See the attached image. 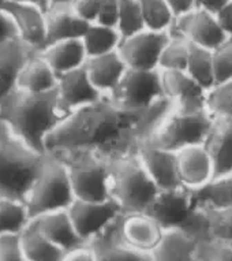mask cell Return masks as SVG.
Segmentation results:
<instances>
[{
	"mask_svg": "<svg viewBox=\"0 0 232 261\" xmlns=\"http://www.w3.org/2000/svg\"><path fill=\"white\" fill-rule=\"evenodd\" d=\"M139 111H130L109 97L78 108L51 133L47 153L91 152L112 163L138 153Z\"/></svg>",
	"mask_w": 232,
	"mask_h": 261,
	"instance_id": "6da1fadb",
	"label": "cell"
},
{
	"mask_svg": "<svg viewBox=\"0 0 232 261\" xmlns=\"http://www.w3.org/2000/svg\"><path fill=\"white\" fill-rule=\"evenodd\" d=\"M69 114L61 103L57 89L36 93L15 88L0 103V118L29 145L43 153H47V138Z\"/></svg>",
	"mask_w": 232,
	"mask_h": 261,
	"instance_id": "7a4b0ae2",
	"label": "cell"
},
{
	"mask_svg": "<svg viewBox=\"0 0 232 261\" xmlns=\"http://www.w3.org/2000/svg\"><path fill=\"white\" fill-rule=\"evenodd\" d=\"M47 154L29 145L0 118V198L26 202Z\"/></svg>",
	"mask_w": 232,
	"mask_h": 261,
	"instance_id": "3957f363",
	"label": "cell"
},
{
	"mask_svg": "<svg viewBox=\"0 0 232 261\" xmlns=\"http://www.w3.org/2000/svg\"><path fill=\"white\" fill-rule=\"evenodd\" d=\"M159 192L138 153L111 163V196L125 214L147 212Z\"/></svg>",
	"mask_w": 232,
	"mask_h": 261,
	"instance_id": "277c9868",
	"label": "cell"
},
{
	"mask_svg": "<svg viewBox=\"0 0 232 261\" xmlns=\"http://www.w3.org/2000/svg\"><path fill=\"white\" fill-rule=\"evenodd\" d=\"M74 200L75 194L66 163L48 153L26 198L31 219L48 212L69 210Z\"/></svg>",
	"mask_w": 232,
	"mask_h": 261,
	"instance_id": "5b68a950",
	"label": "cell"
},
{
	"mask_svg": "<svg viewBox=\"0 0 232 261\" xmlns=\"http://www.w3.org/2000/svg\"><path fill=\"white\" fill-rule=\"evenodd\" d=\"M52 154V153H49ZM66 163L75 198L105 201L111 196V163L91 152L55 153Z\"/></svg>",
	"mask_w": 232,
	"mask_h": 261,
	"instance_id": "8992f818",
	"label": "cell"
},
{
	"mask_svg": "<svg viewBox=\"0 0 232 261\" xmlns=\"http://www.w3.org/2000/svg\"><path fill=\"white\" fill-rule=\"evenodd\" d=\"M215 116L208 111H181L173 110L152 141L172 152H179L187 146L205 144L211 133Z\"/></svg>",
	"mask_w": 232,
	"mask_h": 261,
	"instance_id": "52a82bcc",
	"label": "cell"
},
{
	"mask_svg": "<svg viewBox=\"0 0 232 261\" xmlns=\"http://www.w3.org/2000/svg\"><path fill=\"white\" fill-rule=\"evenodd\" d=\"M164 96L160 70L129 69L109 99L122 108L141 111Z\"/></svg>",
	"mask_w": 232,
	"mask_h": 261,
	"instance_id": "ba28073f",
	"label": "cell"
},
{
	"mask_svg": "<svg viewBox=\"0 0 232 261\" xmlns=\"http://www.w3.org/2000/svg\"><path fill=\"white\" fill-rule=\"evenodd\" d=\"M67 211L78 236L85 242L97 238L125 214L113 198L105 201H88L75 198Z\"/></svg>",
	"mask_w": 232,
	"mask_h": 261,
	"instance_id": "9c48e42d",
	"label": "cell"
},
{
	"mask_svg": "<svg viewBox=\"0 0 232 261\" xmlns=\"http://www.w3.org/2000/svg\"><path fill=\"white\" fill-rule=\"evenodd\" d=\"M169 39V32L145 29L122 40L119 54L129 69L160 70L161 54Z\"/></svg>",
	"mask_w": 232,
	"mask_h": 261,
	"instance_id": "30bf717a",
	"label": "cell"
},
{
	"mask_svg": "<svg viewBox=\"0 0 232 261\" xmlns=\"http://www.w3.org/2000/svg\"><path fill=\"white\" fill-rule=\"evenodd\" d=\"M169 35L185 37L194 45L212 51L229 39L220 26L217 17L199 7L191 13L178 17L169 30Z\"/></svg>",
	"mask_w": 232,
	"mask_h": 261,
	"instance_id": "8fae6325",
	"label": "cell"
},
{
	"mask_svg": "<svg viewBox=\"0 0 232 261\" xmlns=\"http://www.w3.org/2000/svg\"><path fill=\"white\" fill-rule=\"evenodd\" d=\"M198 204L194 190L187 188L160 189L155 201L148 208L149 214L160 226L165 228L183 227Z\"/></svg>",
	"mask_w": 232,
	"mask_h": 261,
	"instance_id": "7c38bea8",
	"label": "cell"
},
{
	"mask_svg": "<svg viewBox=\"0 0 232 261\" xmlns=\"http://www.w3.org/2000/svg\"><path fill=\"white\" fill-rule=\"evenodd\" d=\"M164 94L181 111H207L208 93L186 70H160ZM209 111V110H208Z\"/></svg>",
	"mask_w": 232,
	"mask_h": 261,
	"instance_id": "4fadbf2b",
	"label": "cell"
},
{
	"mask_svg": "<svg viewBox=\"0 0 232 261\" xmlns=\"http://www.w3.org/2000/svg\"><path fill=\"white\" fill-rule=\"evenodd\" d=\"M0 6L13 18L19 39L35 51L43 49L47 41V9L33 2Z\"/></svg>",
	"mask_w": 232,
	"mask_h": 261,
	"instance_id": "5bb4252c",
	"label": "cell"
},
{
	"mask_svg": "<svg viewBox=\"0 0 232 261\" xmlns=\"http://www.w3.org/2000/svg\"><path fill=\"white\" fill-rule=\"evenodd\" d=\"M177 159L179 179L183 188L198 192L216 178L215 164L205 144L179 150Z\"/></svg>",
	"mask_w": 232,
	"mask_h": 261,
	"instance_id": "9a60e30c",
	"label": "cell"
},
{
	"mask_svg": "<svg viewBox=\"0 0 232 261\" xmlns=\"http://www.w3.org/2000/svg\"><path fill=\"white\" fill-rule=\"evenodd\" d=\"M138 158L160 189L181 188L177 152L165 149L152 140H147L141 142L138 148Z\"/></svg>",
	"mask_w": 232,
	"mask_h": 261,
	"instance_id": "2e32d148",
	"label": "cell"
},
{
	"mask_svg": "<svg viewBox=\"0 0 232 261\" xmlns=\"http://www.w3.org/2000/svg\"><path fill=\"white\" fill-rule=\"evenodd\" d=\"M57 94L63 107L70 112L105 97L92 82L85 66L59 77Z\"/></svg>",
	"mask_w": 232,
	"mask_h": 261,
	"instance_id": "e0dca14e",
	"label": "cell"
},
{
	"mask_svg": "<svg viewBox=\"0 0 232 261\" xmlns=\"http://www.w3.org/2000/svg\"><path fill=\"white\" fill-rule=\"evenodd\" d=\"M163 231V227L147 212L123 214L121 219V234L126 244L151 256L159 245Z\"/></svg>",
	"mask_w": 232,
	"mask_h": 261,
	"instance_id": "ac0fdd59",
	"label": "cell"
},
{
	"mask_svg": "<svg viewBox=\"0 0 232 261\" xmlns=\"http://www.w3.org/2000/svg\"><path fill=\"white\" fill-rule=\"evenodd\" d=\"M36 52L19 37L0 44V103L17 88L23 66Z\"/></svg>",
	"mask_w": 232,
	"mask_h": 261,
	"instance_id": "d6986e66",
	"label": "cell"
},
{
	"mask_svg": "<svg viewBox=\"0 0 232 261\" xmlns=\"http://www.w3.org/2000/svg\"><path fill=\"white\" fill-rule=\"evenodd\" d=\"M122 216L97 238L91 241L97 261H153L151 254L139 252L126 244L121 234Z\"/></svg>",
	"mask_w": 232,
	"mask_h": 261,
	"instance_id": "ffe728a7",
	"label": "cell"
},
{
	"mask_svg": "<svg viewBox=\"0 0 232 261\" xmlns=\"http://www.w3.org/2000/svg\"><path fill=\"white\" fill-rule=\"evenodd\" d=\"M85 67L92 82L105 97H109L115 93V90L125 77L126 71L129 70L119 51L89 58Z\"/></svg>",
	"mask_w": 232,
	"mask_h": 261,
	"instance_id": "44dd1931",
	"label": "cell"
},
{
	"mask_svg": "<svg viewBox=\"0 0 232 261\" xmlns=\"http://www.w3.org/2000/svg\"><path fill=\"white\" fill-rule=\"evenodd\" d=\"M32 222L35 223L36 227L48 240H51L65 252H69L78 245L85 242L78 236L67 210L40 215L37 218L32 219Z\"/></svg>",
	"mask_w": 232,
	"mask_h": 261,
	"instance_id": "7402d4cb",
	"label": "cell"
},
{
	"mask_svg": "<svg viewBox=\"0 0 232 261\" xmlns=\"http://www.w3.org/2000/svg\"><path fill=\"white\" fill-rule=\"evenodd\" d=\"M89 26L91 23L82 19L71 6L48 7L45 45L62 40L82 39Z\"/></svg>",
	"mask_w": 232,
	"mask_h": 261,
	"instance_id": "603a6c76",
	"label": "cell"
},
{
	"mask_svg": "<svg viewBox=\"0 0 232 261\" xmlns=\"http://www.w3.org/2000/svg\"><path fill=\"white\" fill-rule=\"evenodd\" d=\"M39 54L47 60L59 77L79 69L88 62V54L82 39L62 40L48 44L43 49H40Z\"/></svg>",
	"mask_w": 232,
	"mask_h": 261,
	"instance_id": "cb8c5ba5",
	"label": "cell"
},
{
	"mask_svg": "<svg viewBox=\"0 0 232 261\" xmlns=\"http://www.w3.org/2000/svg\"><path fill=\"white\" fill-rule=\"evenodd\" d=\"M198 245V241L181 227L165 228L152 257L153 261H195Z\"/></svg>",
	"mask_w": 232,
	"mask_h": 261,
	"instance_id": "d4e9b609",
	"label": "cell"
},
{
	"mask_svg": "<svg viewBox=\"0 0 232 261\" xmlns=\"http://www.w3.org/2000/svg\"><path fill=\"white\" fill-rule=\"evenodd\" d=\"M205 146L215 164L216 178L232 172V118L215 116Z\"/></svg>",
	"mask_w": 232,
	"mask_h": 261,
	"instance_id": "484cf974",
	"label": "cell"
},
{
	"mask_svg": "<svg viewBox=\"0 0 232 261\" xmlns=\"http://www.w3.org/2000/svg\"><path fill=\"white\" fill-rule=\"evenodd\" d=\"M57 84H59V75L48 64L47 60L39 52H36L23 66L18 77L17 88L27 92L44 93V92L57 89Z\"/></svg>",
	"mask_w": 232,
	"mask_h": 261,
	"instance_id": "4316f807",
	"label": "cell"
},
{
	"mask_svg": "<svg viewBox=\"0 0 232 261\" xmlns=\"http://www.w3.org/2000/svg\"><path fill=\"white\" fill-rule=\"evenodd\" d=\"M21 237L25 261H65V250L48 240L32 220Z\"/></svg>",
	"mask_w": 232,
	"mask_h": 261,
	"instance_id": "83f0119b",
	"label": "cell"
},
{
	"mask_svg": "<svg viewBox=\"0 0 232 261\" xmlns=\"http://www.w3.org/2000/svg\"><path fill=\"white\" fill-rule=\"evenodd\" d=\"M85 45L88 59L96 56L107 55L111 52L119 51L122 43V36L119 30L113 26L91 23L89 29L82 37Z\"/></svg>",
	"mask_w": 232,
	"mask_h": 261,
	"instance_id": "f1b7e54d",
	"label": "cell"
},
{
	"mask_svg": "<svg viewBox=\"0 0 232 261\" xmlns=\"http://www.w3.org/2000/svg\"><path fill=\"white\" fill-rule=\"evenodd\" d=\"M186 71L207 90L216 86L215 69H213V51L208 48L191 44L189 62Z\"/></svg>",
	"mask_w": 232,
	"mask_h": 261,
	"instance_id": "f546056e",
	"label": "cell"
},
{
	"mask_svg": "<svg viewBox=\"0 0 232 261\" xmlns=\"http://www.w3.org/2000/svg\"><path fill=\"white\" fill-rule=\"evenodd\" d=\"M31 220L26 202L14 198H0V234L22 232Z\"/></svg>",
	"mask_w": 232,
	"mask_h": 261,
	"instance_id": "4dcf8cb0",
	"label": "cell"
},
{
	"mask_svg": "<svg viewBox=\"0 0 232 261\" xmlns=\"http://www.w3.org/2000/svg\"><path fill=\"white\" fill-rule=\"evenodd\" d=\"M147 29L155 32H169L177 15L167 0H139Z\"/></svg>",
	"mask_w": 232,
	"mask_h": 261,
	"instance_id": "1f68e13d",
	"label": "cell"
},
{
	"mask_svg": "<svg viewBox=\"0 0 232 261\" xmlns=\"http://www.w3.org/2000/svg\"><path fill=\"white\" fill-rule=\"evenodd\" d=\"M195 196L204 205L232 206V172L215 178L208 186L195 192Z\"/></svg>",
	"mask_w": 232,
	"mask_h": 261,
	"instance_id": "d6a6232c",
	"label": "cell"
},
{
	"mask_svg": "<svg viewBox=\"0 0 232 261\" xmlns=\"http://www.w3.org/2000/svg\"><path fill=\"white\" fill-rule=\"evenodd\" d=\"M116 29L119 30L122 40L147 29L139 0H121Z\"/></svg>",
	"mask_w": 232,
	"mask_h": 261,
	"instance_id": "836d02e7",
	"label": "cell"
},
{
	"mask_svg": "<svg viewBox=\"0 0 232 261\" xmlns=\"http://www.w3.org/2000/svg\"><path fill=\"white\" fill-rule=\"evenodd\" d=\"M191 43L181 36H172L160 59V70H186Z\"/></svg>",
	"mask_w": 232,
	"mask_h": 261,
	"instance_id": "e575fe53",
	"label": "cell"
},
{
	"mask_svg": "<svg viewBox=\"0 0 232 261\" xmlns=\"http://www.w3.org/2000/svg\"><path fill=\"white\" fill-rule=\"evenodd\" d=\"M204 206L209 219L212 238L232 244V206Z\"/></svg>",
	"mask_w": 232,
	"mask_h": 261,
	"instance_id": "d590c367",
	"label": "cell"
},
{
	"mask_svg": "<svg viewBox=\"0 0 232 261\" xmlns=\"http://www.w3.org/2000/svg\"><path fill=\"white\" fill-rule=\"evenodd\" d=\"M208 110L213 116L232 118V81L216 85L209 90Z\"/></svg>",
	"mask_w": 232,
	"mask_h": 261,
	"instance_id": "8d00e7d4",
	"label": "cell"
},
{
	"mask_svg": "<svg viewBox=\"0 0 232 261\" xmlns=\"http://www.w3.org/2000/svg\"><path fill=\"white\" fill-rule=\"evenodd\" d=\"M213 69L216 85L232 81V37L213 49Z\"/></svg>",
	"mask_w": 232,
	"mask_h": 261,
	"instance_id": "74e56055",
	"label": "cell"
},
{
	"mask_svg": "<svg viewBox=\"0 0 232 261\" xmlns=\"http://www.w3.org/2000/svg\"><path fill=\"white\" fill-rule=\"evenodd\" d=\"M195 261H232V244L216 238L202 242L198 245Z\"/></svg>",
	"mask_w": 232,
	"mask_h": 261,
	"instance_id": "f35d334b",
	"label": "cell"
},
{
	"mask_svg": "<svg viewBox=\"0 0 232 261\" xmlns=\"http://www.w3.org/2000/svg\"><path fill=\"white\" fill-rule=\"evenodd\" d=\"M0 261H25L21 232L0 234Z\"/></svg>",
	"mask_w": 232,
	"mask_h": 261,
	"instance_id": "ab89813d",
	"label": "cell"
},
{
	"mask_svg": "<svg viewBox=\"0 0 232 261\" xmlns=\"http://www.w3.org/2000/svg\"><path fill=\"white\" fill-rule=\"evenodd\" d=\"M103 0H74L73 10L89 23H95L99 19Z\"/></svg>",
	"mask_w": 232,
	"mask_h": 261,
	"instance_id": "60d3db41",
	"label": "cell"
},
{
	"mask_svg": "<svg viewBox=\"0 0 232 261\" xmlns=\"http://www.w3.org/2000/svg\"><path fill=\"white\" fill-rule=\"evenodd\" d=\"M119 7H121V0H103L99 19L95 23L116 28L119 18Z\"/></svg>",
	"mask_w": 232,
	"mask_h": 261,
	"instance_id": "b9f144b4",
	"label": "cell"
},
{
	"mask_svg": "<svg viewBox=\"0 0 232 261\" xmlns=\"http://www.w3.org/2000/svg\"><path fill=\"white\" fill-rule=\"evenodd\" d=\"M65 261H97V256L91 242H83L66 252Z\"/></svg>",
	"mask_w": 232,
	"mask_h": 261,
	"instance_id": "7bdbcfd3",
	"label": "cell"
},
{
	"mask_svg": "<svg viewBox=\"0 0 232 261\" xmlns=\"http://www.w3.org/2000/svg\"><path fill=\"white\" fill-rule=\"evenodd\" d=\"M15 37H19L17 26L14 23L11 15L0 6V44Z\"/></svg>",
	"mask_w": 232,
	"mask_h": 261,
	"instance_id": "ee69618b",
	"label": "cell"
},
{
	"mask_svg": "<svg viewBox=\"0 0 232 261\" xmlns=\"http://www.w3.org/2000/svg\"><path fill=\"white\" fill-rule=\"evenodd\" d=\"M175 15L181 17L198 9V0H167Z\"/></svg>",
	"mask_w": 232,
	"mask_h": 261,
	"instance_id": "f6af8a7d",
	"label": "cell"
},
{
	"mask_svg": "<svg viewBox=\"0 0 232 261\" xmlns=\"http://www.w3.org/2000/svg\"><path fill=\"white\" fill-rule=\"evenodd\" d=\"M216 17L219 19L220 26L223 28L225 35L228 37H232V0L228 2V5Z\"/></svg>",
	"mask_w": 232,
	"mask_h": 261,
	"instance_id": "bcb514c9",
	"label": "cell"
},
{
	"mask_svg": "<svg viewBox=\"0 0 232 261\" xmlns=\"http://www.w3.org/2000/svg\"><path fill=\"white\" fill-rule=\"evenodd\" d=\"M229 0H198V7L208 13L217 15L228 5Z\"/></svg>",
	"mask_w": 232,
	"mask_h": 261,
	"instance_id": "7dc6e473",
	"label": "cell"
},
{
	"mask_svg": "<svg viewBox=\"0 0 232 261\" xmlns=\"http://www.w3.org/2000/svg\"><path fill=\"white\" fill-rule=\"evenodd\" d=\"M74 0H47L48 7H61V6H71Z\"/></svg>",
	"mask_w": 232,
	"mask_h": 261,
	"instance_id": "c3c4849f",
	"label": "cell"
},
{
	"mask_svg": "<svg viewBox=\"0 0 232 261\" xmlns=\"http://www.w3.org/2000/svg\"><path fill=\"white\" fill-rule=\"evenodd\" d=\"M23 2H33V3H39V5L44 6L40 0H0V5H6V3H23ZM45 7V6H44ZM47 9V7H45Z\"/></svg>",
	"mask_w": 232,
	"mask_h": 261,
	"instance_id": "681fc988",
	"label": "cell"
},
{
	"mask_svg": "<svg viewBox=\"0 0 232 261\" xmlns=\"http://www.w3.org/2000/svg\"><path fill=\"white\" fill-rule=\"evenodd\" d=\"M40 2H41V3H43L44 6H45V7H47L48 9V5H47V0H40Z\"/></svg>",
	"mask_w": 232,
	"mask_h": 261,
	"instance_id": "f907efd6",
	"label": "cell"
}]
</instances>
